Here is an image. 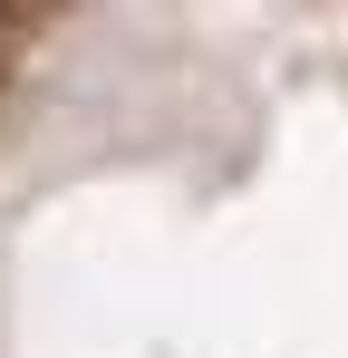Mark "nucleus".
Segmentation results:
<instances>
[{
    "label": "nucleus",
    "mask_w": 348,
    "mask_h": 358,
    "mask_svg": "<svg viewBox=\"0 0 348 358\" xmlns=\"http://www.w3.org/2000/svg\"><path fill=\"white\" fill-rule=\"evenodd\" d=\"M29 29H39V0H0V87H10V68L29 49Z\"/></svg>",
    "instance_id": "1"
}]
</instances>
